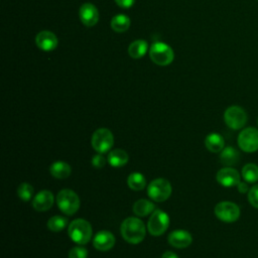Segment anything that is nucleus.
<instances>
[{
	"label": "nucleus",
	"mask_w": 258,
	"mask_h": 258,
	"mask_svg": "<svg viewBox=\"0 0 258 258\" xmlns=\"http://www.w3.org/2000/svg\"><path fill=\"white\" fill-rule=\"evenodd\" d=\"M130 18L125 14H117L111 19V27L116 32H124L130 26Z\"/></svg>",
	"instance_id": "obj_22"
},
{
	"label": "nucleus",
	"mask_w": 258,
	"mask_h": 258,
	"mask_svg": "<svg viewBox=\"0 0 258 258\" xmlns=\"http://www.w3.org/2000/svg\"><path fill=\"white\" fill-rule=\"evenodd\" d=\"M115 2L121 8L127 9V8H130V7H132L134 5L135 0H115Z\"/></svg>",
	"instance_id": "obj_31"
},
{
	"label": "nucleus",
	"mask_w": 258,
	"mask_h": 258,
	"mask_svg": "<svg viewBox=\"0 0 258 258\" xmlns=\"http://www.w3.org/2000/svg\"><path fill=\"white\" fill-rule=\"evenodd\" d=\"M214 211L216 217L225 223H234L240 217V208L232 202H221Z\"/></svg>",
	"instance_id": "obj_8"
},
{
	"label": "nucleus",
	"mask_w": 258,
	"mask_h": 258,
	"mask_svg": "<svg viewBox=\"0 0 258 258\" xmlns=\"http://www.w3.org/2000/svg\"><path fill=\"white\" fill-rule=\"evenodd\" d=\"M115 244V237L114 235L106 230L98 232L94 239L93 245L99 251H107L110 250Z\"/></svg>",
	"instance_id": "obj_15"
},
{
	"label": "nucleus",
	"mask_w": 258,
	"mask_h": 258,
	"mask_svg": "<svg viewBox=\"0 0 258 258\" xmlns=\"http://www.w3.org/2000/svg\"><path fill=\"white\" fill-rule=\"evenodd\" d=\"M114 143V136L107 128L97 129L92 136V146L99 153L108 152Z\"/></svg>",
	"instance_id": "obj_6"
},
{
	"label": "nucleus",
	"mask_w": 258,
	"mask_h": 258,
	"mask_svg": "<svg viewBox=\"0 0 258 258\" xmlns=\"http://www.w3.org/2000/svg\"><path fill=\"white\" fill-rule=\"evenodd\" d=\"M128 154L123 149H113L109 152L107 160L110 165L114 167H121L124 166L128 162Z\"/></svg>",
	"instance_id": "obj_18"
},
{
	"label": "nucleus",
	"mask_w": 258,
	"mask_h": 258,
	"mask_svg": "<svg viewBox=\"0 0 258 258\" xmlns=\"http://www.w3.org/2000/svg\"><path fill=\"white\" fill-rule=\"evenodd\" d=\"M238 145L245 152L258 150V130L253 127L243 129L238 136Z\"/></svg>",
	"instance_id": "obj_10"
},
{
	"label": "nucleus",
	"mask_w": 258,
	"mask_h": 258,
	"mask_svg": "<svg viewBox=\"0 0 258 258\" xmlns=\"http://www.w3.org/2000/svg\"><path fill=\"white\" fill-rule=\"evenodd\" d=\"M257 123H258V122H257Z\"/></svg>",
	"instance_id": "obj_34"
},
{
	"label": "nucleus",
	"mask_w": 258,
	"mask_h": 258,
	"mask_svg": "<svg viewBox=\"0 0 258 258\" xmlns=\"http://www.w3.org/2000/svg\"><path fill=\"white\" fill-rule=\"evenodd\" d=\"M161 258H178V256L174 253V252H171V251H166L162 254Z\"/></svg>",
	"instance_id": "obj_33"
},
{
	"label": "nucleus",
	"mask_w": 258,
	"mask_h": 258,
	"mask_svg": "<svg viewBox=\"0 0 258 258\" xmlns=\"http://www.w3.org/2000/svg\"><path fill=\"white\" fill-rule=\"evenodd\" d=\"M151 60L158 66H168L172 62L174 53L172 48L163 42H155L149 48Z\"/></svg>",
	"instance_id": "obj_4"
},
{
	"label": "nucleus",
	"mask_w": 258,
	"mask_h": 258,
	"mask_svg": "<svg viewBox=\"0 0 258 258\" xmlns=\"http://www.w3.org/2000/svg\"><path fill=\"white\" fill-rule=\"evenodd\" d=\"M68 234L72 241L79 245L87 244L92 237V227L84 219H76L69 225Z\"/></svg>",
	"instance_id": "obj_2"
},
{
	"label": "nucleus",
	"mask_w": 258,
	"mask_h": 258,
	"mask_svg": "<svg viewBox=\"0 0 258 258\" xmlns=\"http://www.w3.org/2000/svg\"><path fill=\"white\" fill-rule=\"evenodd\" d=\"M54 202V198L51 191L49 190H41L39 191L32 201V207L34 210L38 212H45L49 210Z\"/></svg>",
	"instance_id": "obj_14"
},
{
	"label": "nucleus",
	"mask_w": 258,
	"mask_h": 258,
	"mask_svg": "<svg viewBox=\"0 0 258 258\" xmlns=\"http://www.w3.org/2000/svg\"><path fill=\"white\" fill-rule=\"evenodd\" d=\"M56 204L63 214L72 216L76 214L80 208V199L75 191L64 188L58 191L56 196Z\"/></svg>",
	"instance_id": "obj_3"
},
{
	"label": "nucleus",
	"mask_w": 258,
	"mask_h": 258,
	"mask_svg": "<svg viewBox=\"0 0 258 258\" xmlns=\"http://www.w3.org/2000/svg\"><path fill=\"white\" fill-rule=\"evenodd\" d=\"M148 44L143 39H136L128 46V53L132 58H141L147 51Z\"/></svg>",
	"instance_id": "obj_20"
},
{
	"label": "nucleus",
	"mask_w": 258,
	"mask_h": 258,
	"mask_svg": "<svg viewBox=\"0 0 258 258\" xmlns=\"http://www.w3.org/2000/svg\"><path fill=\"white\" fill-rule=\"evenodd\" d=\"M71 171H72L71 166L69 165V163H67L64 161H55L49 167L50 174L53 177L58 178V179L67 178L68 176H70Z\"/></svg>",
	"instance_id": "obj_19"
},
{
	"label": "nucleus",
	"mask_w": 258,
	"mask_h": 258,
	"mask_svg": "<svg viewBox=\"0 0 258 258\" xmlns=\"http://www.w3.org/2000/svg\"><path fill=\"white\" fill-rule=\"evenodd\" d=\"M239 156H240L239 152L234 147L227 146L221 151L220 159L223 164H225L227 166H231L238 162Z\"/></svg>",
	"instance_id": "obj_21"
},
{
	"label": "nucleus",
	"mask_w": 258,
	"mask_h": 258,
	"mask_svg": "<svg viewBox=\"0 0 258 258\" xmlns=\"http://www.w3.org/2000/svg\"><path fill=\"white\" fill-rule=\"evenodd\" d=\"M92 164L94 167H97V168H102L105 166L106 164V158L102 155V153H99V154H96L93 156L92 158Z\"/></svg>",
	"instance_id": "obj_30"
},
{
	"label": "nucleus",
	"mask_w": 258,
	"mask_h": 258,
	"mask_svg": "<svg viewBox=\"0 0 258 258\" xmlns=\"http://www.w3.org/2000/svg\"><path fill=\"white\" fill-rule=\"evenodd\" d=\"M35 43L41 50L51 51L57 46V37L51 31L42 30L37 33Z\"/></svg>",
	"instance_id": "obj_13"
},
{
	"label": "nucleus",
	"mask_w": 258,
	"mask_h": 258,
	"mask_svg": "<svg viewBox=\"0 0 258 258\" xmlns=\"http://www.w3.org/2000/svg\"><path fill=\"white\" fill-rule=\"evenodd\" d=\"M248 201L252 207L258 209V184H255L249 189Z\"/></svg>",
	"instance_id": "obj_29"
},
{
	"label": "nucleus",
	"mask_w": 258,
	"mask_h": 258,
	"mask_svg": "<svg viewBox=\"0 0 258 258\" xmlns=\"http://www.w3.org/2000/svg\"><path fill=\"white\" fill-rule=\"evenodd\" d=\"M68 225V219L62 216H53L47 221V228L52 232H60Z\"/></svg>",
	"instance_id": "obj_26"
},
{
	"label": "nucleus",
	"mask_w": 258,
	"mask_h": 258,
	"mask_svg": "<svg viewBox=\"0 0 258 258\" xmlns=\"http://www.w3.org/2000/svg\"><path fill=\"white\" fill-rule=\"evenodd\" d=\"M153 210H154L153 203H151L145 199L138 200L133 205V212L135 215H137L139 217H145L148 214H150Z\"/></svg>",
	"instance_id": "obj_23"
},
{
	"label": "nucleus",
	"mask_w": 258,
	"mask_h": 258,
	"mask_svg": "<svg viewBox=\"0 0 258 258\" xmlns=\"http://www.w3.org/2000/svg\"><path fill=\"white\" fill-rule=\"evenodd\" d=\"M127 184L133 190H141L146 185V178L140 172H132L127 177Z\"/></svg>",
	"instance_id": "obj_24"
},
{
	"label": "nucleus",
	"mask_w": 258,
	"mask_h": 258,
	"mask_svg": "<svg viewBox=\"0 0 258 258\" xmlns=\"http://www.w3.org/2000/svg\"><path fill=\"white\" fill-rule=\"evenodd\" d=\"M169 226V217L161 210H155L147 223V229L153 236L162 235Z\"/></svg>",
	"instance_id": "obj_7"
},
{
	"label": "nucleus",
	"mask_w": 258,
	"mask_h": 258,
	"mask_svg": "<svg viewBox=\"0 0 258 258\" xmlns=\"http://www.w3.org/2000/svg\"><path fill=\"white\" fill-rule=\"evenodd\" d=\"M217 181L226 187H231V186H235L238 185V183L240 182V174L238 172V170H236L233 167L230 166H226L221 168L216 175Z\"/></svg>",
	"instance_id": "obj_11"
},
{
	"label": "nucleus",
	"mask_w": 258,
	"mask_h": 258,
	"mask_svg": "<svg viewBox=\"0 0 258 258\" xmlns=\"http://www.w3.org/2000/svg\"><path fill=\"white\" fill-rule=\"evenodd\" d=\"M237 186H238V190H239L240 192H242V194H244V192H246V191H249V190H248V185H247V183L244 182V181H240Z\"/></svg>",
	"instance_id": "obj_32"
},
{
	"label": "nucleus",
	"mask_w": 258,
	"mask_h": 258,
	"mask_svg": "<svg viewBox=\"0 0 258 258\" xmlns=\"http://www.w3.org/2000/svg\"><path fill=\"white\" fill-rule=\"evenodd\" d=\"M242 176L245 181L249 183L258 180V166L255 163H248L242 168Z\"/></svg>",
	"instance_id": "obj_25"
},
{
	"label": "nucleus",
	"mask_w": 258,
	"mask_h": 258,
	"mask_svg": "<svg viewBox=\"0 0 258 258\" xmlns=\"http://www.w3.org/2000/svg\"><path fill=\"white\" fill-rule=\"evenodd\" d=\"M191 242V235L184 230H175L168 235V243L175 248H186Z\"/></svg>",
	"instance_id": "obj_16"
},
{
	"label": "nucleus",
	"mask_w": 258,
	"mask_h": 258,
	"mask_svg": "<svg viewBox=\"0 0 258 258\" xmlns=\"http://www.w3.org/2000/svg\"><path fill=\"white\" fill-rule=\"evenodd\" d=\"M121 235L130 244H138L145 238L146 230L144 223L135 217L125 219L121 224Z\"/></svg>",
	"instance_id": "obj_1"
},
{
	"label": "nucleus",
	"mask_w": 258,
	"mask_h": 258,
	"mask_svg": "<svg viewBox=\"0 0 258 258\" xmlns=\"http://www.w3.org/2000/svg\"><path fill=\"white\" fill-rule=\"evenodd\" d=\"M79 16L81 21L86 26H94L99 20V11L92 3H85L80 7Z\"/></svg>",
	"instance_id": "obj_12"
},
{
	"label": "nucleus",
	"mask_w": 258,
	"mask_h": 258,
	"mask_svg": "<svg viewBox=\"0 0 258 258\" xmlns=\"http://www.w3.org/2000/svg\"><path fill=\"white\" fill-rule=\"evenodd\" d=\"M205 145L208 148V150H210L211 152L218 153L224 149L225 141H224V138L220 134L213 132V133H210L206 137Z\"/></svg>",
	"instance_id": "obj_17"
},
{
	"label": "nucleus",
	"mask_w": 258,
	"mask_h": 258,
	"mask_svg": "<svg viewBox=\"0 0 258 258\" xmlns=\"http://www.w3.org/2000/svg\"><path fill=\"white\" fill-rule=\"evenodd\" d=\"M17 195L20 198V200L27 202L31 199L33 195V186L28 182H22L17 187Z\"/></svg>",
	"instance_id": "obj_27"
},
{
	"label": "nucleus",
	"mask_w": 258,
	"mask_h": 258,
	"mask_svg": "<svg viewBox=\"0 0 258 258\" xmlns=\"http://www.w3.org/2000/svg\"><path fill=\"white\" fill-rule=\"evenodd\" d=\"M88 251L83 246H76L69 252V258H87Z\"/></svg>",
	"instance_id": "obj_28"
},
{
	"label": "nucleus",
	"mask_w": 258,
	"mask_h": 258,
	"mask_svg": "<svg viewBox=\"0 0 258 258\" xmlns=\"http://www.w3.org/2000/svg\"><path fill=\"white\" fill-rule=\"evenodd\" d=\"M224 120L228 127L238 130L244 127L247 122V114L243 108L239 106H231L224 113Z\"/></svg>",
	"instance_id": "obj_9"
},
{
	"label": "nucleus",
	"mask_w": 258,
	"mask_h": 258,
	"mask_svg": "<svg viewBox=\"0 0 258 258\" xmlns=\"http://www.w3.org/2000/svg\"><path fill=\"white\" fill-rule=\"evenodd\" d=\"M147 194L155 202H164L171 195V184L164 178H156L148 184Z\"/></svg>",
	"instance_id": "obj_5"
}]
</instances>
